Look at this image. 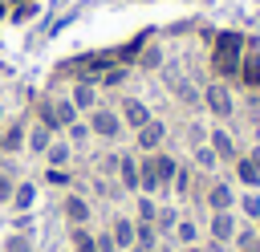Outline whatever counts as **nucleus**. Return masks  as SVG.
<instances>
[{
	"mask_svg": "<svg viewBox=\"0 0 260 252\" xmlns=\"http://www.w3.org/2000/svg\"><path fill=\"white\" fill-rule=\"evenodd\" d=\"M167 134H171L167 122H162V118H150L146 126L134 130V150H138V154H154V150L167 146Z\"/></svg>",
	"mask_w": 260,
	"mask_h": 252,
	"instance_id": "obj_7",
	"label": "nucleus"
},
{
	"mask_svg": "<svg viewBox=\"0 0 260 252\" xmlns=\"http://www.w3.org/2000/svg\"><path fill=\"white\" fill-rule=\"evenodd\" d=\"M69 102L77 106V114H89V110L102 102V89H98V81H93V77H77V81L69 85Z\"/></svg>",
	"mask_w": 260,
	"mask_h": 252,
	"instance_id": "obj_11",
	"label": "nucleus"
},
{
	"mask_svg": "<svg viewBox=\"0 0 260 252\" xmlns=\"http://www.w3.org/2000/svg\"><path fill=\"white\" fill-rule=\"evenodd\" d=\"M73 154H77V150H73V146H69V142H65L61 134H57V138L49 142V150H45L41 159H45V167H61V171H69V167H73Z\"/></svg>",
	"mask_w": 260,
	"mask_h": 252,
	"instance_id": "obj_16",
	"label": "nucleus"
},
{
	"mask_svg": "<svg viewBox=\"0 0 260 252\" xmlns=\"http://www.w3.org/2000/svg\"><path fill=\"white\" fill-rule=\"evenodd\" d=\"M175 224H179V207H175V203H158V215H154V232H158V240L171 236Z\"/></svg>",
	"mask_w": 260,
	"mask_h": 252,
	"instance_id": "obj_23",
	"label": "nucleus"
},
{
	"mask_svg": "<svg viewBox=\"0 0 260 252\" xmlns=\"http://www.w3.org/2000/svg\"><path fill=\"white\" fill-rule=\"evenodd\" d=\"M236 232H240V215L236 211H207V244H211V252L228 248L236 240Z\"/></svg>",
	"mask_w": 260,
	"mask_h": 252,
	"instance_id": "obj_4",
	"label": "nucleus"
},
{
	"mask_svg": "<svg viewBox=\"0 0 260 252\" xmlns=\"http://www.w3.org/2000/svg\"><path fill=\"white\" fill-rule=\"evenodd\" d=\"M207 146L215 150L219 167H223V163H232V159L240 154V142H236V134H232V130H223V126H207Z\"/></svg>",
	"mask_w": 260,
	"mask_h": 252,
	"instance_id": "obj_12",
	"label": "nucleus"
},
{
	"mask_svg": "<svg viewBox=\"0 0 260 252\" xmlns=\"http://www.w3.org/2000/svg\"><path fill=\"white\" fill-rule=\"evenodd\" d=\"M106 232L114 236V248H118V252H130V248H134V240H138V219H134V215H126V211H114Z\"/></svg>",
	"mask_w": 260,
	"mask_h": 252,
	"instance_id": "obj_8",
	"label": "nucleus"
},
{
	"mask_svg": "<svg viewBox=\"0 0 260 252\" xmlns=\"http://www.w3.org/2000/svg\"><path fill=\"white\" fill-rule=\"evenodd\" d=\"M203 142H207V126L203 122H191L187 126V146H203Z\"/></svg>",
	"mask_w": 260,
	"mask_h": 252,
	"instance_id": "obj_29",
	"label": "nucleus"
},
{
	"mask_svg": "<svg viewBox=\"0 0 260 252\" xmlns=\"http://www.w3.org/2000/svg\"><path fill=\"white\" fill-rule=\"evenodd\" d=\"M37 203V183H28V179H16V191H12V203L8 207H16V211H28Z\"/></svg>",
	"mask_w": 260,
	"mask_h": 252,
	"instance_id": "obj_22",
	"label": "nucleus"
},
{
	"mask_svg": "<svg viewBox=\"0 0 260 252\" xmlns=\"http://www.w3.org/2000/svg\"><path fill=\"white\" fill-rule=\"evenodd\" d=\"M179 252H207L203 244H191V248H179Z\"/></svg>",
	"mask_w": 260,
	"mask_h": 252,
	"instance_id": "obj_31",
	"label": "nucleus"
},
{
	"mask_svg": "<svg viewBox=\"0 0 260 252\" xmlns=\"http://www.w3.org/2000/svg\"><path fill=\"white\" fill-rule=\"evenodd\" d=\"M49 187H73V175L69 171H61V167H45V175H41Z\"/></svg>",
	"mask_w": 260,
	"mask_h": 252,
	"instance_id": "obj_28",
	"label": "nucleus"
},
{
	"mask_svg": "<svg viewBox=\"0 0 260 252\" xmlns=\"http://www.w3.org/2000/svg\"><path fill=\"white\" fill-rule=\"evenodd\" d=\"M0 252H37L32 232H8V236H4V244H0Z\"/></svg>",
	"mask_w": 260,
	"mask_h": 252,
	"instance_id": "obj_26",
	"label": "nucleus"
},
{
	"mask_svg": "<svg viewBox=\"0 0 260 252\" xmlns=\"http://www.w3.org/2000/svg\"><path fill=\"white\" fill-rule=\"evenodd\" d=\"M114 183H118V191H130V195H138V150H118Z\"/></svg>",
	"mask_w": 260,
	"mask_h": 252,
	"instance_id": "obj_9",
	"label": "nucleus"
},
{
	"mask_svg": "<svg viewBox=\"0 0 260 252\" xmlns=\"http://www.w3.org/2000/svg\"><path fill=\"white\" fill-rule=\"evenodd\" d=\"M191 167L199 171V175H215V167H219V159H215V150L203 142V146H191Z\"/></svg>",
	"mask_w": 260,
	"mask_h": 252,
	"instance_id": "obj_20",
	"label": "nucleus"
},
{
	"mask_svg": "<svg viewBox=\"0 0 260 252\" xmlns=\"http://www.w3.org/2000/svg\"><path fill=\"white\" fill-rule=\"evenodd\" d=\"M154 215H158V199L138 191V199H134V219H138V224H154Z\"/></svg>",
	"mask_w": 260,
	"mask_h": 252,
	"instance_id": "obj_25",
	"label": "nucleus"
},
{
	"mask_svg": "<svg viewBox=\"0 0 260 252\" xmlns=\"http://www.w3.org/2000/svg\"><path fill=\"white\" fill-rule=\"evenodd\" d=\"M236 215H244V219L256 224V215H260V191H240L236 195Z\"/></svg>",
	"mask_w": 260,
	"mask_h": 252,
	"instance_id": "obj_24",
	"label": "nucleus"
},
{
	"mask_svg": "<svg viewBox=\"0 0 260 252\" xmlns=\"http://www.w3.org/2000/svg\"><path fill=\"white\" fill-rule=\"evenodd\" d=\"M236 183L228 179V175H207V183H203V195H199V203L207 207V211H236Z\"/></svg>",
	"mask_w": 260,
	"mask_h": 252,
	"instance_id": "obj_3",
	"label": "nucleus"
},
{
	"mask_svg": "<svg viewBox=\"0 0 260 252\" xmlns=\"http://www.w3.org/2000/svg\"><path fill=\"white\" fill-rule=\"evenodd\" d=\"M53 138H57V134H53L49 126H41L37 118H28V134H24V150H28V154H37V159H41V154L49 150V142H53Z\"/></svg>",
	"mask_w": 260,
	"mask_h": 252,
	"instance_id": "obj_15",
	"label": "nucleus"
},
{
	"mask_svg": "<svg viewBox=\"0 0 260 252\" xmlns=\"http://www.w3.org/2000/svg\"><path fill=\"white\" fill-rule=\"evenodd\" d=\"M24 134H28V118H4V126H0V154L8 159L16 150H24Z\"/></svg>",
	"mask_w": 260,
	"mask_h": 252,
	"instance_id": "obj_10",
	"label": "nucleus"
},
{
	"mask_svg": "<svg viewBox=\"0 0 260 252\" xmlns=\"http://www.w3.org/2000/svg\"><path fill=\"white\" fill-rule=\"evenodd\" d=\"M61 215H65L69 228H81V224H89V215H93V199H89L81 187H69V191L61 195Z\"/></svg>",
	"mask_w": 260,
	"mask_h": 252,
	"instance_id": "obj_5",
	"label": "nucleus"
},
{
	"mask_svg": "<svg viewBox=\"0 0 260 252\" xmlns=\"http://www.w3.org/2000/svg\"><path fill=\"white\" fill-rule=\"evenodd\" d=\"M0 73H4V65H0Z\"/></svg>",
	"mask_w": 260,
	"mask_h": 252,
	"instance_id": "obj_35",
	"label": "nucleus"
},
{
	"mask_svg": "<svg viewBox=\"0 0 260 252\" xmlns=\"http://www.w3.org/2000/svg\"><path fill=\"white\" fill-rule=\"evenodd\" d=\"M252 228H256V236H260V215H256V224H252Z\"/></svg>",
	"mask_w": 260,
	"mask_h": 252,
	"instance_id": "obj_33",
	"label": "nucleus"
},
{
	"mask_svg": "<svg viewBox=\"0 0 260 252\" xmlns=\"http://www.w3.org/2000/svg\"><path fill=\"white\" fill-rule=\"evenodd\" d=\"M114 110H118V118H122V126H126V134H134L138 126H146L154 114H150V106L142 102V98H134V93H122L118 102H114Z\"/></svg>",
	"mask_w": 260,
	"mask_h": 252,
	"instance_id": "obj_6",
	"label": "nucleus"
},
{
	"mask_svg": "<svg viewBox=\"0 0 260 252\" xmlns=\"http://www.w3.org/2000/svg\"><path fill=\"white\" fill-rule=\"evenodd\" d=\"M199 236H203V228L191 219V215H179V224H175V232H171V240L179 244V248H191V244H199Z\"/></svg>",
	"mask_w": 260,
	"mask_h": 252,
	"instance_id": "obj_18",
	"label": "nucleus"
},
{
	"mask_svg": "<svg viewBox=\"0 0 260 252\" xmlns=\"http://www.w3.org/2000/svg\"><path fill=\"white\" fill-rule=\"evenodd\" d=\"M0 126H4V102H0Z\"/></svg>",
	"mask_w": 260,
	"mask_h": 252,
	"instance_id": "obj_34",
	"label": "nucleus"
},
{
	"mask_svg": "<svg viewBox=\"0 0 260 252\" xmlns=\"http://www.w3.org/2000/svg\"><path fill=\"white\" fill-rule=\"evenodd\" d=\"M154 252H175V248H167V244H158V248H154Z\"/></svg>",
	"mask_w": 260,
	"mask_h": 252,
	"instance_id": "obj_32",
	"label": "nucleus"
},
{
	"mask_svg": "<svg viewBox=\"0 0 260 252\" xmlns=\"http://www.w3.org/2000/svg\"><path fill=\"white\" fill-rule=\"evenodd\" d=\"M236 81H240L244 89H260V53H256V49H244L240 69H236Z\"/></svg>",
	"mask_w": 260,
	"mask_h": 252,
	"instance_id": "obj_14",
	"label": "nucleus"
},
{
	"mask_svg": "<svg viewBox=\"0 0 260 252\" xmlns=\"http://www.w3.org/2000/svg\"><path fill=\"white\" fill-rule=\"evenodd\" d=\"M244 154H248V159H252V167H256V171H260V142H256V146H248V150H244Z\"/></svg>",
	"mask_w": 260,
	"mask_h": 252,
	"instance_id": "obj_30",
	"label": "nucleus"
},
{
	"mask_svg": "<svg viewBox=\"0 0 260 252\" xmlns=\"http://www.w3.org/2000/svg\"><path fill=\"white\" fill-rule=\"evenodd\" d=\"M228 167H232V183H240L244 191H256V187H260V171L252 167V159H248L244 150H240V154H236Z\"/></svg>",
	"mask_w": 260,
	"mask_h": 252,
	"instance_id": "obj_13",
	"label": "nucleus"
},
{
	"mask_svg": "<svg viewBox=\"0 0 260 252\" xmlns=\"http://www.w3.org/2000/svg\"><path fill=\"white\" fill-rule=\"evenodd\" d=\"M53 118H57V130H65L69 122H77V118H81V114H77V106L69 102V93L53 98Z\"/></svg>",
	"mask_w": 260,
	"mask_h": 252,
	"instance_id": "obj_21",
	"label": "nucleus"
},
{
	"mask_svg": "<svg viewBox=\"0 0 260 252\" xmlns=\"http://www.w3.org/2000/svg\"><path fill=\"white\" fill-rule=\"evenodd\" d=\"M69 248H73V252H98V232H93L89 224L69 228Z\"/></svg>",
	"mask_w": 260,
	"mask_h": 252,
	"instance_id": "obj_19",
	"label": "nucleus"
},
{
	"mask_svg": "<svg viewBox=\"0 0 260 252\" xmlns=\"http://www.w3.org/2000/svg\"><path fill=\"white\" fill-rule=\"evenodd\" d=\"M203 110L215 118V122H228V118H236V93H232V85L228 81H203Z\"/></svg>",
	"mask_w": 260,
	"mask_h": 252,
	"instance_id": "obj_2",
	"label": "nucleus"
},
{
	"mask_svg": "<svg viewBox=\"0 0 260 252\" xmlns=\"http://www.w3.org/2000/svg\"><path fill=\"white\" fill-rule=\"evenodd\" d=\"M232 244H236V252H260V236H256V228H240Z\"/></svg>",
	"mask_w": 260,
	"mask_h": 252,
	"instance_id": "obj_27",
	"label": "nucleus"
},
{
	"mask_svg": "<svg viewBox=\"0 0 260 252\" xmlns=\"http://www.w3.org/2000/svg\"><path fill=\"white\" fill-rule=\"evenodd\" d=\"M162 65H167L162 45H142V49H138V57H134V69H142V73H158Z\"/></svg>",
	"mask_w": 260,
	"mask_h": 252,
	"instance_id": "obj_17",
	"label": "nucleus"
},
{
	"mask_svg": "<svg viewBox=\"0 0 260 252\" xmlns=\"http://www.w3.org/2000/svg\"><path fill=\"white\" fill-rule=\"evenodd\" d=\"M85 126H89V134L102 138V142H118V138L126 134V126H122V118H118V110H114L110 102H98V106L85 114Z\"/></svg>",
	"mask_w": 260,
	"mask_h": 252,
	"instance_id": "obj_1",
	"label": "nucleus"
}]
</instances>
